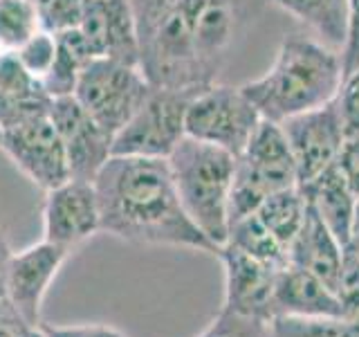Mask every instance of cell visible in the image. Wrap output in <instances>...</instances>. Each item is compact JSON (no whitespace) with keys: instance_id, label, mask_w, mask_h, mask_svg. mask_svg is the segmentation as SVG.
<instances>
[{"instance_id":"cell-1","label":"cell","mask_w":359,"mask_h":337,"mask_svg":"<svg viewBox=\"0 0 359 337\" xmlns=\"http://www.w3.org/2000/svg\"><path fill=\"white\" fill-rule=\"evenodd\" d=\"M130 7L151 86L196 95L220 84L269 0H130Z\"/></svg>"},{"instance_id":"cell-2","label":"cell","mask_w":359,"mask_h":337,"mask_svg":"<svg viewBox=\"0 0 359 337\" xmlns=\"http://www.w3.org/2000/svg\"><path fill=\"white\" fill-rule=\"evenodd\" d=\"M101 232L130 245H164L218 254L180 205L168 160L110 155L95 178Z\"/></svg>"},{"instance_id":"cell-3","label":"cell","mask_w":359,"mask_h":337,"mask_svg":"<svg viewBox=\"0 0 359 337\" xmlns=\"http://www.w3.org/2000/svg\"><path fill=\"white\" fill-rule=\"evenodd\" d=\"M344 81L341 56L319 39L285 34L269 70L243 84V93L261 117L280 124L301 112L330 104Z\"/></svg>"},{"instance_id":"cell-4","label":"cell","mask_w":359,"mask_h":337,"mask_svg":"<svg viewBox=\"0 0 359 337\" xmlns=\"http://www.w3.org/2000/svg\"><path fill=\"white\" fill-rule=\"evenodd\" d=\"M236 157L238 155L189 135L168 157L180 205L216 247L224 245L229 232V194Z\"/></svg>"},{"instance_id":"cell-5","label":"cell","mask_w":359,"mask_h":337,"mask_svg":"<svg viewBox=\"0 0 359 337\" xmlns=\"http://www.w3.org/2000/svg\"><path fill=\"white\" fill-rule=\"evenodd\" d=\"M299 185L297 164L280 124L263 119L245 151L236 157L229 194V223L256 213L261 202Z\"/></svg>"},{"instance_id":"cell-6","label":"cell","mask_w":359,"mask_h":337,"mask_svg":"<svg viewBox=\"0 0 359 337\" xmlns=\"http://www.w3.org/2000/svg\"><path fill=\"white\" fill-rule=\"evenodd\" d=\"M151 90L153 86L140 65L99 56L90 61L79 77L74 97L115 140V135L140 110Z\"/></svg>"},{"instance_id":"cell-7","label":"cell","mask_w":359,"mask_h":337,"mask_svg":"<svg viewBox=\"0 0 359 337\" xmlns=\"http://www.w3.org/2000/svg\"><path fill=\"white\" fill-rule=\"evenodd\" d=\"M261 121V112L241 86L213 84L191 97L184 128L189 138L241 155Z\"/></svg>"},{"instance_id":"cell-8","label":"cell","mask_w":359,"mask_h":337,"mask_svg":"<svg viewBox=\"0 0 359 337\" xmlns=\"http://www.w3.org/2000/svg\"><path fill=\"white\" fill-rule=\"evenodd\" d=\"M191 97L194 95L182 90L153 88L140 110L115 135L112 155L168 160L187 138L184 121Z\"/></svg>"},{"instance_id":"cell-9","label":"cell","mask_w":359,"mask_h":337,"mask_svg":"<svg viewBox=\"0 0 359 337\" xmlns=\"http://www.w3.org/2000/svg\"><path fill=\"white\" fill-rule=\"evenodd\" d=\"M0 149L22 176H27L43 191L70 180L65 149L50 119V112L5 128L0 135Z\"/></svg>"},{"instance_id":"cell-10","label":"cell","mask_w":359,"mask_h":337,"mask_svg":"<svg viewBox=\"0 0 359 337\" xmlns=\"http://www.w3.org/2000/svg\"><path fill=\"white\" fill-rule=\"evenodd\" d=\"M70 250L50 241L34 243L20 252H11L5 272V297L29 329H39L43 299L54 277L59 275Z\"/></svg>"},{"instance_id":"cell-11","label":"cell","mask_w":359,"mask_h":337,"mask_svg":"<svg viewBox=\"0 0 359 337\" xmlns=\"http://www.w3.org/2000/svg\"><path fill=\"white\" fill-rule=\"evenodd\" d=\"M280 128H283L292 157H294L299 185L310 183L323 168L334 164L346 140L341 115L334 99L325 106L280 121Z\"/></svg>"},{"instance_id":"cell-12","label":"cell","mask_w":359,"mask_h":337,"mask_svg":"<svg viewBox=\"0 0 359 337\" xmlns=\"http://www.w3.org/2000/svg\"><path fill=\"white\" fill-rule=\"evenodd\" d=\"M50 119L65 149L70 178L95 183L112 155V135L79 104L74 95L52 99Z\"/></svg>"},{"instance_id":"cell-13","label":"cell","mask_w":359,"mask_h":337,"mask_svg":"<svg viewBox=\"0 0 359 337\" xmlns=\"http://www.w3.org/2000/svg\"><path fill=\"white\" fill-rule=\"evenodd\" d=\"M101 232L99 198L93 180L70 178L45 191L43 239L65 250H74Z\"/></svg>"},{"instance_id":"cell-14","label":"cell","mask_w":359,"mask_h":337,"mask_svg":"<svg viewBox=\"0 0 359 337\" xmlns=\"http://www.w3.org/2000/svg\"><path fill=\"white\" fill-rule=\"evenodd\" d=\"M224 267V306L243 317L269 324L274 317V281L278 267L256 261L231 245H222L216 254Z\"/></svg>"},{"instance_id":"cell-15","label":"cell","mask_w":359,"mask_h":337,"mask_svg":"<svg viewBox=\"0 0 359 337\" xmlns=\"http://www.w3.org/2000/svg\"><path fill=\"white\" fill-rule=\"evenodd\" d=\"M76 29L95 59L106 56L112 61L140 65L137 22L130 0H86Z\"/></svg>"},{"instance_id":"cell-16","label":"cell","mask_w":359,"mask_h":337,"mask_svg":"<svg viewBox=\"0 0 359 337\" xmlns=\"http://www.w3.org/2000/svg\"><path fill=\"white\" fill-rule=\"evenodd\" d=\"M272 310L274 317H344L334 290L290 263L276 272Z\"/></svg>"},{"instance_id":"cell-17","label":"cell","mask_w":359,"mask_h":337,"mask_svg":"<svg viewBox=\"0 0 359 337\" xmlns=\"http://www.w3.org/2000/svg\"><path fill=\"white\" fill-rule=\"evenodd\" d=\"M52 97L41 79L29 74L16 54L0 52V131L50 112Z\"/></svg>"},{"instance_id":"cell-18","label":"cell","mask_w":359,"mask_h":337,"mask_svg":"<svg viewBox=\"0 0 359 337\" xmlns=\"http://www.w3.org/2000/svg\"><path fill=\"white\" fill-rule=\"evenodd\" d=\"M341 258L344 245L330 234V230L319 218V213L308 202L306 220H303L297 239L287 247V263L306 270V272L321 279L325 286L334 290L337 277H339L341 270Z\"/></svg>"},{"instance_id":"cell-19","label":"cell","mask_w":359,"mask_h":337,"mask_svg":"<svg viewBox=\"0 0 359 337\" xmlns=\"http://www.w3.org/2000/svg\"><path fill=\"white\" fill-rule=\"evenodd\" d=\"M299 187L306 200L310 202V207L319 213L323 225L330 230V234L346 247L357 209V198L344 183L337 164H330L317 178H312L310 183Z\"/></svg>"},{"instance_id":"cell-20","label":"cell","mask_w":359,"mask_h":337,"mask_svg":"<svg viewBox=\"0 0 359 337\" xmlns=\"http://www.w3.org/2000/svg\"><path fill=\"white\" fill-rule=\"evenodd\" d=\"M269 5L283 9L303 25H308L334 52H341L346 41L348 0H269Z\"/></svg>"},{"instance_id":"cell-21","label":"cell","mask_w":359,"mask_h":337,"mask_svg":"<svg viewBox=\"0 0 359 337\" xmlns=\"http://www.w3.org/2000/svg\"><path fill=\"white\" fill-rule=\"evenodd\" d=\"M95 56L90 52L88 43L83 41L81 32L70 29L63 34H56V56L50 67L48 77L43 79V86L52 99L74 95V88L86 65Z\"/></svg>"},{"instance_id":"cell-22","label":"cell","mask_w":359,"mask_h":337,"mask_svg":"<svg viewBox=\"0 0 359 337\" xmlns=\"http://www.w3.org/2000/svg\"><path fill=\"white\" fill-rule=\"evenodd\" d=\"M306 211H308V200L303 196L301 187L297 185L267 196L261 202V207L256 209V216L261 218V223L272 232L274 239L287 252V247L297 239L301 225L306 220Z\"/></svg>"},{"instance_id":"cell-23","label":"cell","mask_w":359,"mask_h":337,"mask_svg":"<svg viewBox=\"0 0 359 337\" xmlns=\"http://www.w3.org/2000/svg\"><path fill=\"white\" fill-rule=\"evenodd\" d=\"M224 245H231L236 250L245 252L247 256L256 258V261L267 263L278 270L287 265L285 247L274 239L272 232L265 227L256 213H250V216H243L238 220L229 223V232H227Z\"/></svg>"},{"instance_id":"cell-24","label":"cell","mask_w":359,"mask_h":337,"mask_svg":"<svg viewBox=\"0 0 359 337\" xmlns=\"http://www.w3.org/2000/svg\"><path fill=\"white\" fill-rule=\"evenodd\" d=\"M41 29L36 0H0V52H18Z\"/></svg>"},{"instance_id":"cell-25","label":"cell","mask_w":359,"mask_h":337,"mask_svg":"<svg viewBox=\"0 0 359 337\" xmlns=\"http://www.w3.org/2000/svg\"><path fill=\"white\" fill-rule=\"evenodd\" d=\"M269 337H359V322L346 317H274Z\"/></svg>"},{"instance_id":"cell-26","label":"cell","mask_w":359,"mask_h":337,"mask_svg":"<svg viewBox=\"0 0 359 337\" xmlns=\"http://www.w3.org/2000/svg\"><path fill=\"white\" fill-rule=\"evenodd\" d=\"M86 0H36L41 27L50 34L76 29L83 16Z\"/></svg>"},{"instance_id":"cell-27","label":"cell","mask_w":359,"mask_h":337,"mask_svg":"<svg viewBox=\"0 0 359 337\" xmlns=\"http://www.w3.org/2000/svg\"><path fill=\"white\" fill-rule=\"evenodd\" d=\"M14 54L29 74H34L43 81V79L48 77L50 67L54 63V56H56V37L50 32L41 29Z\"/></svg>"},{"instance_id":"cell-28","label":"cell","mask_w":359,"mask_h":337,"mask_svg":"<svg viewBox=\"0 0 359 337\" xmlns=\"http://www.w3.org/2000/svg\"><path fill=\"white\" fill-rule=\"evenodd\" d=\"M334 295L339 299L344 317L359 322V258L348 247H344L341 270L334 284Z\"/></svg>"},{"instance_id":"cell-29","label":"cell","mask_w":359,"mask_h":337,"mask_svg":"<svg viewBox=\"0 0 359 337\" xmlns=\"http://www.w3.org/2000/svg\"><path fill=\"white\" fill-rule=\"evenodd\" d=\"M198 337H269V335H267V324L252 317H243V315L231 312L227 308H220L213 322Z\"/></svg>"},{"instance_id":"cell-30","label":"cell","mask_w":359,"mask_h":337,"mask_svg":"<svg viewBox=\"0 0 359 337\" xmlns=\"http://www.w3.org/2000/svg\"><path fill=\"white\" fill-rule=\"evenodd\" d=\"M334 101H337V108H339L346 138L359 135V67L344 77L341 88H339V93H337Z\"/></svg>"},{"instance_id":"cell-31","label":"cell","mask_w":359,"mask_h":337,"mask_svg":"<svg viewBox=\"0 0 359 337\" xmlns=\"http://www.w3.org/2000/svg\"><path fill=\"white\" fill-rule=\"evenodd\" d=\"M344 77L359 67V0H348L346 9V41L339 52Z\"/></svg>"},{"instance_id":"cell-32","label":"cell","mask_w":359,"mask_h":337,"mask_svg":"<svg viewBox=\"0 0 359 337\" xmlns=\"http://www.w3.org/2000/svg\"><path fill=\"white\" fill-rule=\"evenodd\" d=\"M337 168L344 178L348 189L353 191V196L359 200V135H351L341 144V151L334 160Z\"/></svg>"},{"instance_id":"cell-33","label":"cell","mask_w":359,"mask_h":337,"mask_svg":"<svg viewBox=\"0 0 359 337\" xmlns=\"http://www.w3.org/2000/svg\"><path fill=\"white\" fill-rule=\"evenodd\" d=\"M45 337H126L119 329L108 324H76V326H52L41 324Z\"/></svg>"},{"instance_id":"cell-34","label":"cell","mask_w":359,"mask_h":337,"mask_svg":"<svg viewBox=\"0 0 359 337\" xmlns=\"http://www.w3.org/2000/svg\"><path fill=\"white\" fill-rule=\"evenodd\" d=\"M32 331L7 297L0 295V337H32Z\"/></svg>"},{"instance_id":"cell-35","label":"cell","mask_w":359,"mask_h":337,"mask_svg":"<svg viewBox=\"0 0 359 337\" xmlns=\"http://www.w3.org/2000/svg\"><path fill=\"white\" fill-rule=\"evenodd\" d=\"M9 256H11V247L7 241L5 227L0 225V295H5V272H7Z\"/></svg>"},{"instance_id":"cell-36","label":"cell","mask_w":359,"mask_h":337,"mask_svg":"<svg viewBox=\"0 0 359 337\" xmlns=\"http://www.w3.org/2000/svg\"><path fill=\"white\" fill-rule=\"evenodd\" d=\"M346 247L351 250L357 258H359V200H357V209L353 216V225H351V236H348Z\"/></svg>"},{"instance_id":"cell-37","label":"cell","mask_w":359,"mask_h":337,"mask_svg":"<svg viewBox=\"0 0 359 337\" xmlns=\"http://www.w3.org/2000/svg\"><path fill=\"white\" fill-rule=\"evenodd\" d=\"M32 337H45V335L41 333V329H34V333H32Z\"/></svg>"},{"instance_id":"cell-38","label":"cell","mask_w":359,"mask_h":337,"mask_svg":"<svg viewBox=\"0 0 359 337\" xmlns=\"http://www.w3.org/2000/svg\"><path fill=\"white\" fill-rule=\"evenodd\" d=\"M0 135H3V131H0Z\"/></svg>"},{"instance_id":"cell-39","label":"cell","mask_w":359,"mask_h":337,"mask_svg":"<svg viewBox=\"0 0 359 337\" xmlns=\"http://www.w3.org/2000/svg\"><path fill=\"white\" fill-rule=\"evenodd\" d=\"M32 333H34V331H32Z\"/></svg>"}]
</instances>
